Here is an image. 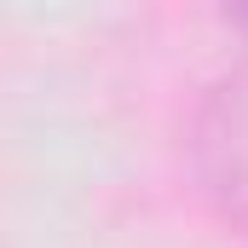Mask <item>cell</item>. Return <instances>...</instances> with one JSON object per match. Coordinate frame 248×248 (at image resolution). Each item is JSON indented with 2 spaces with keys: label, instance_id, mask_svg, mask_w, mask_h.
<instances>
[{
  "label": "cell",
  "instance_id": "obj_1",
  "mask_svg": "<svg viewBox=\"0 0 248 248\" xmlns=\"http://www.w3.org/2000/svg\"><path fill=\"white\" fill-rule=\"evenodd\" d=\"M243 6H248V0H243Z\"/></svg>",
  "mask_w": 248,
  "mask_h": 248
}]
</instances>
